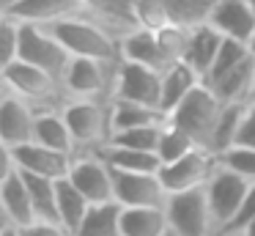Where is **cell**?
<instances>
[{
  "label": "cell",
  "mask_w": 255,
  "mask_h": 236,
  "mask_svg": "<svg viewBox=\"0 0 255 236\" xmlns=\"http://www.w3.org/2000/svg\"><path fill=\"white\" fill-rule=\"evenodd\" d=\"M50 30L55 33V38L66 47L72 58H94L107 60V63L121 60V36L91 14L55 22L50 25Z\"/></svg>",
  "instance_id": "1"
},
{
  "label": "cell",
  "mask_w": 255,
  "mask_h": 236,
  "mask_svg": "<svg viewBox=\"0 0 255 236\" xmlns=\"http://www.w3.org/2000/svg\"><path fill=\"white\" fill-rule=\"evenodd\" d=\"M0 77H3V91L33 104L36 113L39 110H63L69 102V93L61 80H55L52 74L36 69V66L25 63V60H14V63L3 66Z\"/></svg>",
  "instance_id": "2"
},
{
  "label": "cell",
  "mask_w": 255,
  "mask_h": 236,
  "mask_svg": "<svg viewBox=\"0 0 255 236\" xmlns=\"http://www.w3.org/2000/svg\"><path fill=\"white\" fill-rule=\"evenodd\" d=\"M222 110H225V104L220 102V96H217L206 82H200V85L167 115V121L181 126L200 148L211 151V140H214V132H217V124H220Z\"/></svg>",
  "instance_id": "3"
},
{
  "label": "cell",
  "mask_w": 255,
  "mask_h": 236,
  "mask_svg": "<svg viewBox=\"0 0 255 236\" xmlns=\"http://www.w3.org/2000/svg\"><path fill=\"white\" fill-rule=\"evenodd\" d=\"M110 102L113 99H69L66 102L63 115L74 135L77 151H99L107 146L113 135Z\"/></svg>",
  "instance_id": "4"
},
{
  "label": "cell",
  "mask_w": 255,
  "mask_h": 236,
  "mask_svg": "<svg viewBox=\"0 0 255 236\" xmlns=\"http://www.w3.org/2000/svg\"><path fill=\"white\" fill-rule=\"evenodd\" d=\"M25 63L36 66V69L52 74L55 80L63 82L66 69L72 63V55L66 52L61 41L55 38V33L44 25H28L19 22V58Z\"/></svg>",
  "instance_id": "5"
},
{
  "label": "cell",
  "mask_w": 255,
  "mask_h": 236,
  "mask_svg": "<svg viewBox=\"0 0 255 236\" xmlns=\"http://www.w3.org/2000/svg\"><path fill=\"white\" fill-rule=\"evenodd\" d=\"M165 214L170 231L178 236H217L220 228L214 223L209 198H206V187L189 192H173L165 201Z\"/></svg>",
  "instance_id": "6"
},
{
  "label": "cell",
  "mask_w": 255,
  "mask_h": 236,
  "mask_svg": "<svg viewBox=\"0 0 255 236\" xmlns=\"http://www.w3.org/2000/svg\"><path fill=\"white\" fill-rule=\"evenodd\" d=\"M116 66L118 63L94 58H72L66 77H63L69 99H113Z\"/></svg>",
  "instance_id": "7"
},
{
  "label": "cell",
  "mask_w": 255,
  "mask_h": 236,
  "mask_svg": "<svg viewBox=\"0 0 255 236\" xmlns=\"http://www.w3.org/2000/svg\"><path fill=\"white\" fill-rule=\"evenodd\" d=\"M247 190H250L247 179H242L239 173L217 165L214 176L206 184V198H209V206H211V214H214V223L220 228V234H225L231 228L233 217L242 209V201L247 195Z\"/></svg>",
  "instance_id": "8"
},
{
  "label": "cell",
  "mask_w": 255,
  "mask_h": 236,
  "mask_svg": "<svg viewBox=\"0 0 255 236\" xmlns=\"http://www.w3.org/2000/svg\"><path fill=\"white\" fill-rule=\"evenodd\" d=\"M217 165H220L217 154L206 151V148H195L187 157L176 159V162H170V165H162L159 179H162V184H165L167 195L200 190V187L209 184V179L214 176Z\"/></svg>",
  "instance_id": "9"
},
{
  "label": "cell",
  "mask_w": 255,
  "mask_h": 236,
  "mask_svg": "<svg viewBox=\"0 0 255 236\" xmlns=\"http://www.w3.org/2000/svg\"><path fill=\"white\" fill-rule=\"evenodd\" d=\"M159 93L162 71L148 69L143 63H132V60H118L116 80H113V99L159 107Z\"/></svg>",
  "instance_id": "10"
},
{
  "label": "cell",
  "mask_w": 255,
  "mask_h": 236,
  "mask_svg": "<svg viewBox=\"0 0 255 236\" xmlns=\"http://www.w3.org/2000/svg\"><path fill=\"white\" fill-rule=\"evenodd\" d=\"M3 157H8L19 170H25V173L44 176V179H52V181L66 179L69 170H72V162H74L72 154L47 148V146H41V143H36V140L22 143V146H14V148L3 146Z\"/></svg>",
  "instance_id": "11"
},
{
  "label": "cell",
  "mask_w": 255,
  "mask_h": 236,
  "mask_svg": "<svg viewBox=\"0 0 255 236\" xmlns=\"http://www.w3.org/2000/svg\"><path fill=\"white\" fill-rule=\"evenodd\" d=\"M113 201L124 209H143V206H165L167 190L159 173H127L113 170Z\"/></svg>",
  "instance_id": "12"
},
{
  "label": "cell",
  "mask_w": 255,
  "mask_h": 236,
  "mask_svg": "<svg viewBox=\"0 0 255 236\" xmlns=\"http://www.w3.org/2000/svg\"><path fill=\"white\" fill-rule=\"evenodd\" d=\"M91 203L113 201V168L102 151H80L66 176Z\"/></svg>",
  "instance_id": "13"
},
{
  "label": "cell",
  "mask_w": 255,
  "mask_h": 236,
  "mask_svg": "<svg viewBox=\"0 0 255 236\" xmlns=\"http://www.w3.org/2000/svg\"><path fill=\"white\" fill-rule=\"evenodd\" d=\"M0 206H3V217L8 225H25L36 223V209L28 192V181H25L22 170L11 162L8 157H3V176H0Z\"/></svg>",
  "instance_id": "14"
},
{
  "label": "cell",
  "mask_w": 255,
  "mask_h": 236,
  "mask_svg": "<svg viewBox=\"0 0 255 236\" xmlns=\"http://www.w3.org/2000/svg\"><path fill=\"white\" fill-rule=\"evenodd\" d=\"M33 129H36V107L28 104L25 99L3 91V99H0V140H3V146L14 148L22 146V143H30Z\"/></svg>",
  "instance_id": "15"
},
{
  "label": "cell",
  "mask_w": 255,
  "mask_h": 236,
  "mask_svg": "<svg viewBox=\"0 0 255 236\" xmlns=\"http://www.w3.org/2000/svg\"><path fill=\"white\" fill-rule=\"evenodd\" d=\"M6 16L17 22H28V25H55V22L72 19V16L91 14L88 5L83 0H22L19 5H14L11 11H3Z\"/></svg>",
  "instance_id": "16"
},
{
  "label": "cell",
  "mask_w": 255,
  "mask_h": 236,
  "mask_svg": "<svg viewBox=\"0 0 255 236\" xmlns=\"http://www.w3.org/2000/svg\"><path fill=\"white\" fill-rule=\"evenodd\" d=\"M121 60L143 63L156 71H165L173 63V58L165 52L156 30H145V27H132L121 36Z\"/></svg>",
  "instance_id": "17"
},
{
  "label": "cell",
  "mask_w": 255,
  "mask_h": 236,
  "mask_svg": "<svg viewBox=\"0 0 255 236\" xmlns=\"http://www.w3.org/2000/svg\"><path fill=\"white\" fill-rule=\"evenodd\" d=\"M209 22L225 38H236V41L250 44V38L255 33V8L247 0H217Z\"/></svg>",
  "instance_id": "18"
},
{
  "label": "cell",
  "mask_w": 255,
  "mask_h": 236,
  "mask_svg": "<svg viewBox=\"0 0 255 236\" xmlns=\"http://www.w3.org/2000/svg\"><path fill=\"white\" fill-rule=\"evenodd\" d=\"M222 41H225V36H222L211 22H203V25L187 30V44H184L181 60H187V63L206 80V74H209L211 63H214L217 52H220V47H222Z\"/></svg>",
  "instance_id": "19"
},
{
  "label": "cell",
  "mask_w": 255,
  "mask_h": 236,
  "mask_svg": "<svg viewBox=\"0 0 255 236\" xmlns=\"http://www.w3.org/2000/svg\"><path fill=\"white\" fill-rule=\"evenodd\" d=\"M203 82V77L187 63V60H173L165 71H162V93H159V110L170 115L195 88Z\"/></svg>",
  "instance_id": "20"
},
{
  "label": "cell",
  "mask_w": 255,
  "mask_h": 236,
  "mask_svg": "<svg viewBox=\"0 0 255 236\" xmlns=\"http://www.w3.org/2000/svg\"><path fill=\"white\" fill-rule=\"evenodd\" d=\"M33 140L41 143V146H47V148H55V151L72 154V157L80 154L63 110H39V113H36Z\"/></svg>",
  "instance_id": "21"
},
{
  "label": "cell",
  "mask_w": 255,
  "mask_h": 236,
  "mask_svg": "<svg viewBox=\"0 0 255 236\" xmlns=\"http://www.w3.org/2000/svg\"><path fill=\"white\" fill-rule=\"evenodd\" d=\"M253 80H255V58L250 55L239 66H233L231 71H225L222 77L206 82V85L220 96L222 104H247L250 91H253Z\"/></svg>",
  "instance_id": "22"
},
{
  "label": "cell",
  "mask_w": 255,
  "mask_h": 236,
  "mask_svg": "<svg viewBox=\"0 0 255 236\" xmlns=\"http://www.w3.org/2000/svg\"><path fill=\"white\" fill-rule=\"evenodd\" d=\"M170 231L165 206H143L121 212V236H165Z\"/></svg>",
  "instance_id": "23"
},
{
  "label": "cell",
  "mask_w": 255,
  "mask_h": 236,
  "mask_svg": "<svg viewBox=\"0 0 255 236\" xmlns=\"http://www.w3.org/2000/svg\"><path fill=\"white\" fill-rule=\"evenodd\" d=\"M121 212L124 206L116 201L91 203L74 236H121Z\"/></svg>",
  "instance_id": "24"
},
{
  "label": "cell",
  "mask_w": 255,
  "mask_h": 236,
  "mask_svg": "<svg viewBox=\"0 0 255 236\" xmlns=\"http://www.w3.org/2000/svg\"><path fill=\"white\" fill-rule=\"evenodd\" d=\"M167 115L159 107L151 104H137V102H121L113 99L110 102V124L113 132L121 129H134V126H151V124H165Z\"/></svg>",
  "instance_id": "25"
},
{
  "label": "cell",
  "mask_w": 255,
  "mask_h": 236,
  "mask_svg": "<svg viewBox=\"0 0 255 236\" xmlns=\"http://www.w3.org/2000/svg\"><path fill=\"white\" fill-rule=\"evenodd\" d=\"M99 151L113 170H127V173H159V168H162L156 151H134V148L113 146V143H107Z\"/></svg>",
  "instance_id": "26"
},
{
  "label": "cell",
  "mask_w": 255,
  "mask_h": 236,
  "mask_svg": "<svg viewBox=\"0 0 255 236\" xmlns=\"http://www.w3.org/2000/svg\"><path fill=\"white\" fill-rule=\"evenodd\" d=\"M88 206H91V201L69 179L58 181V223L61 225H66L72 234H77Z\"/></svg>",
  "instance_id": "27"
},
{
  "label": "cell",
  "mask_w": 255,
  "mask_h": 236,
  "mask_svg": "<svg viewBox=\"0 0 255 236\" xmlns=\"http://www.w3.org/2000/svg\"><path fill=\"white\" fill-rule=\"evenodd\" d=\"M22 176L28 181V192H30V201H33L36 217L58 223V181L44 179V176L25 173V170H22Z\"/></svg>",
  "instance_id": "28"
},
{
  "label": "cell",
  "mask_w": 255,
  "mask_h": 236,
  "mask_svg": "<svg viewBox=\"0 0 255 236\" xmlns=\"http://www.w3.org/2000/svg\"><path fill=\"white\" fill-rule=\"evenodd\" d=\"M165 3H167V14H170V25L192 30V27L209 22L217 0H165Z\"/></svg>",
  "instance_id": "29"
},
{
  "label": "cell",
  "mask_w": 255,
  "mask_h": 236,
  "mask_svg": "<svg viewBox=\"0 0 255 236\" xmlns=\"http://www.w3.org/2000/svg\"><path fill=\"white\" fill-rule=\"evenodd\" d=\"M195 148H200V146L187 135V132L181 129V126L170 124V121H167V124L162 126L159 146H156V157H159V162H162V165L176 162V159L187 157L189 151H195Z\"/></svg>",
  "instance_id": "30"
},
{
  "label": "cell",
  "mask_w": 255,
  "mask_h": 236,
  "mask_svg": "<svg viewBox=\"0 0 255 236\" xmlns=\"http://www.w3.org/2000/svg\"><path fill=\"white\" fill-rule=\"evenodd\" d=\"M167 124V121H165ZM165 124H151V126H134V129H121L113 132L110 140L113 146H124V148H134V151H156L159 146V135Z\"/></svg>",
  "instance_id": "31"
},
{
  "label": "cell",
  "mask_w": 255,
  "mask_h": 236,
  "mask_svg": "<svg viewBox=\"0 0 255 236\" xmlns=\"http://www.w3.org/2000/svg\"><path fill=\"white\" fill-rule=\"evenodd\" d=\"M244 107H247V104H225V110H222V115H220V124H217V132H214V140H211V151L214 154H222L225 148L236 146Z\"/></svg>",
  "instance_id": "32"
},
{
  "label": "cell",
  "mask_w": 255,
  "mask_h": 236,
  "mask_svg": "<svg viewBox=\"0 0 255 236\" xmlns=\"http://www.w3.org/2000/svg\"><path fill=\"white\" fill-rule=\"evenodd\" d=\"M132 14L134 25L145 27V30H162V27L170 25L165 0H132Z\"/></svg>",
  "instance_id": "33"
},
{
  "label": "cell",
  "mask_w": 255,
  "mask_h": 236,
  "mask_svg": "<svg viewBox=\"0 0 255 236\" xmlns=\"http://www.w3.org/2000/svg\"><path fill=\"white\" fill-rule=\"evenodd\" d=\"M250 55H253V52H250V47H247L244 41H236V38H225L203 82H211V80H217V77H222L225 71H231L233 66H239L244 58H250Z\"/></svg>",
  "instance_id": "34"
},
{
  "label": "cell",
  "mask_w": 255,
  "mask_h": 236,
  "mask_svg": "<svg viewBox=\"0 0 255 236\" xmlns=\"http://www.w3.org/2000/svg\"><path fill=\"white\" fill-rule=\"evenodd\" d=\"M217 159H220L222 168L233 170V173H239L247 181H255V148L253 146L236 143V146L225 148L222 154H217Z\"/></svg>",
  "instance_id": "35"
},
{
  "label": "cell",
  "mask_w": 255,
  "mask_h": 236,
  "mask_svg": "<svg viewBox=\"0 0 255 236\" xmlns=\"http://www.w3.org/2000/svg\"><path fill=\"white\" fill-rule=\"evenodd\" d=\"M19 58V22L0 14V69Z\"/></svg>",
  "instance_id": "36"
},
{
  "label": "cell",
  "mask_w": 255,
  "mask_h": 236,
  "mask_svg": "<svg viewBox=\"0 0 255 236\" xmlns=\"http://www.w3.org/2000/svg\"><path fill=\"white\" fill-rule=\"evenodd\" d=\"M22 236H74L66 225L61 223H50V220H36V223L25 225Z\"/></svg>",
  "instance_id": "37"
},
{
  "label": "cell",
  "mask_w": 255,
  "mask_h": 236,
  "mask_svg": "<svg viewBox=\"0 0 255 236\" xmlns=\"http://www.w3.org/2000/svg\"><path fill=\"white\" fill-rule=\"evenodd\" d=\"M236 143L255 148V104H253V102H247V107H244V115H242V126H239Z\"/></svg>",
  "instance_id": "38"
},
{
  "label": "cell",
  "mask_w": 255,
  "mask_h": 236,
  "mask_svg": "<svg viewBox=\"0 0 255 236\" xmlns=\"http://www.w3.org/2000/svg\"><path fill=\"white\" fill-rule=\"evenodd\" d=\"M22 3V0H0V14H3V11H11L14 5H19Z\"/></svg>",
  "instance_id": "39"
},
{
  "label": "cell",
  "mask_w": 255,
  "mask_h": 236,
  "mask_svg": "<svg viewBox=\"0 0 255 236\" xmlns=\"http://www.w3.org/2000/svg\"><path fill=\"white\" fill-rule=\"evenodd\" d=\"M242 234H244V236H255V220H253V223H250L247 228L242 231Z\"/></svg>",
  "instance_id": "40"
},
{
  "label": "cell",
  "mask_w": 255,
  "mask_h": 236,
  "mask_svg": "<svg viewBox=\"0 0 255 236\" xmlns=\"http://www.w3.org/2000/svg\"><path fill=\"white\" fill-rule=\"evenodd\" d=\"M247 47H250V52H253V58H255V33H253V38H250Z\"/></svg>",
  "instance_id": "41"
},
{
  "label": "cell",
  "mask_w": 255,
  "mask_h": 236,
  "mask_svg": "<svg viewBox=\"0 0 255 236\" xmlns=\"http://www.w3.org/2000/svg\"><path fill=\"white\" fill-rule=\"evenodd\" d=\"M250 102L255 104V80H253V91H250Z\"/></svg>",
  "instance_id": "42"
},
{
  "label": "cell",
  "mask_w": 255,
  "mask_h": 236,
  "mask_svg": "<svg viewBox=\"0 0 255 236\" xmlns=\"http://www.w3.org/2000/svg\"><path fill=\"white\" fill-rule=\"evenodd\" d=\"M222 236H244L242 231H231V234H222Z\"/></svg>",
  "instance_id": "43"
},
{
  "label": "cell",
  "mask_w": 255,
  "mask_h": 236,
  "mask_svg": "<svg viewBox=\"0 0 255 236\" xmlns=\"http://www.w3.org/2000/svg\"><path fill=\"white\" fill-rule=\"evenodd\" d=\"M165 236H178V234H176V231H167V234H165Z\"/></svg>",
  "instance_id": "44"
},
{
  "label": "cell",
  "mask_w": 255,
  "mask_h": 236,
  "mask_svg": "<svg viewBox=\"0 0 255 236\" xmlns=\"http://www.w3.org/2000/svg\"><path fill=\"white\" fill-rule=\"evenodd\" d=\"M247 3H250V5H253V8H255V0H247Z\"/></svg>",
  "instance_id": "45"
},
{
  "label": "cell",
  "mask_w": 255,
  "mask_h": 236,
  "mask_svg": "<svg viewBox=\"0 0 255 236\" xmlns=\"http://www.w3.org/2000/svg\"><path fill=\"white\" fill-rule=\"evenodd\" d=\"M217 236H222V234H217Z\"/></svg>",
  "instance_id": "46"
}]
</instances>
